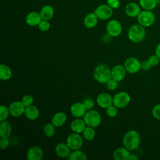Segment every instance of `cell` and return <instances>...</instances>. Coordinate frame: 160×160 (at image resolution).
Instances as JSON below:
<instances>
[{"label": "cell", "instance_id": "obj_32", "mask_svg": "<svg viewBox=\"0 0 160 160\" xmlns=\"http://www.w3.org/2000/svg\"><path fill=\"white\" fill-rule=\"evenodd\" d=\"M118 112V108L116 107L114 105L112 104L108 108L106 109V113L107 116L109 118H114L117 116Z\"/></svg>", "mask_w": 160, "mask_h": 160}, {"label": "cell", "instance_id": "obj_1", "mask_svg": "<svg viewBox=\"0 0 160 160\" xmlns=\"http://www.w3.org/2000/svg\"><path fill=\"white\" fill-rule=\"evenodd\" d=\"M141 142V136L136 130L128 131L123 136L122 145L129 151L136 149Z\"/></svg>", "mask_w": 160, "mask_h": 160}, {"label": "cell", "instance_id": "obj_43", "mask_svg": "<svg viewBox=\"0 0 160 160\" xmlns=\"http://www.w3.org/2000/svg\"><path fill=\"white\" fill-rule=\"evenodd\" d=\"M138 159H139V157L134 154H131L128 158V160H138Z\"/></svg>", "mask_w": 160, "mask_h": 160}, {"label": "cell", "instance_id": "obj_29", "mask_svg": "<svg viewBox=\"0 0 160 160\" xmlns=\"http://www.w3.org/2000/svg\"><path fill=\"white\" fill-rule=\"evenodd\" d=\"M82 136L86 141H92L94 139L96 136V131L94 128L86 126L84 131H82Z\"/></svg>", "mask_w": 160, "mask_h": 160}, {"label": "cell", "instance_id": "obj_19", "mask_svg": "<svg viewBox=\"0 0 160 160\" xmlns=\"http://www.w3.org/2000/svg\"><path fill=\"white\" fill-rule=\"evenodd\" d=\"M42 20L41 15L37 12H31L28 13L25 18L26 22L30 26H36Z\"/></svg>", "mask_w": 160, "mask_h": 160}, {"label": "cell", "instance_id": "obj_14", "mask_svg": "<svg viewBox=\"0 0 160 160\" xmlns=\"http://www.w3.org/2000/svg\"><path fill=\"white\" fill-rule=\"evenodd\" d=\"M87 109L83 102H76L73 103L70 107V112L75 118H80L84 117Z\"/></svg>", "mask_w": 160, "mask_h": 160}, {"label": "cell", "instance_id": "obj_8", "mask_svg": "<svg viewBox=\"0 0 160 160\" xmlns=\"http://www.w3.org/2000/svg\"><path fill=\"white\" fill-rule=\"evenodd\" d=\"M66 143L71 150L79 149L82 146L83 139L79 133L72 132L67 137Z\"/></svg>", "mask_w": 160, "mask_h": 160}, {"label": "cell", "instance_id": "obj_12", "mask_svg": "<svg viewBox=\"0 0 160 160\" xmlns=\"http://www.w3.org/2000/svg\"><path fill=\"white\" fill-rule=\"evenodd\" d=\"M96 102L100 108L106 109L112 104V98L108 92H101L96 97Z\"/></svg>", "mask_w": 160, "mask_h": 160}, {"label": "cell", "instance_id": "obj_22", "mask_svg": "<svg viewBox=\"0 0 160 160\" xmlns=\"http://www.w3.org/2000/svg\"><path fill=\"white\" fill-rule=\"evenodd\" d=\"M98 22V18L94 12L88 13L84 19V24L88 29H92L96 26Z\"/></svg>", "mask_w": 160, "mask_h": 160}, {"label": "cell", "instance_id": "obj_9", "mask_svg": "<svg viewBox=\"0 0 160 160\" xmlns=\"http://www.w3.org/2000/svg\"><path fill=\"white\" fill-rule=\"evenodd\" d=\"M106 31L111 37H117L119 36L122 31L121 22L116 19H112L108 22L106 24Z\"/></svg>", "mask_w": 160, "mask_h": 160}, {"label": "cell", "instance_id": "obj_17", "mask_svg": "<svg viewBox=\"0 0 160 160\" xmlns=\"http://www.w3.org/2000/svg\"><path fill=\"white\" fill-rule=\"evenodd\" d=\"M130 151L126 148L120 147L116 148L112 152V158L115 160H128Z\"/></svg>", "mask_w": 160, "mask_h": 160}, {"label": "cell", "instance_id": "obj_41", "mask_svg": "<svg viewBox=\"0 0 160 160\" xmlns=\"http://www.w3.org/2000/svg\"><path fill=\"white\" fill-rule=\"evenodd\" d=\"M151 68L148 60H144L141 62V69L144 71H148Z\"/></svg>", "mask_w": 160, "mask_h": 160}, {"label": "cell", "instance_id": "obj_44", "mask_svg": "<svg viewBox=\"0 0 160 160\" xmlns=\"http://www.w3.org/2000/svg\"><path fill=\"white\" fill-rule=\"evenodd\" d=\"M159 38H160V36H159Z\"/></svg>", "mask_w": 160, "mask_h": 160}, {"label": "cell", "instance_id": "obj_6", "mask_svg": "<svg viewBox=\"0 0 160 160\" xmlns=\"http://www.w3.org/2000/svg\"><path fill=\"white\" fill-rule=\"evenodd\" d=\"M137 19L139 24L146 28L152 26L155 22L156 18L152 11L144 9L140 12Z\"/></svg>", "mask_w": 160, "mask_h": 160}, {"label": "cell", "instance_id": "obj_40", "mask_svg": "<svg viewBox=\"0 0 160 160\" xmlns=\"http://www.w3.org/2000/svg\"><path fill=\"white\" fill-rule=\"evenodd\" d=\"M9 141L8 138H1L0 139V148L1 149H4L7 148L9 146Z\"/></svg>", "mask_w": 160, "mask_h": 160}, {"label": "cell", "instance_id": "obj_23", "mask_svg": "<svg viewBox=\"0 0 160 160\" xmlns=\"http://www.w3.org/2000/svg\"><path fill=\"white\" fill-rule=\"evenodd\" d=\"M24 114L28 119L34 121L39 118V111L36 106L31 105L29 106L26 107Z\"/></svg>", "mask_w": 160, "mask_h": 160}, {"label": "cell", "instance_id": "obj_16", "mask_svg": "<svg viewBox=\"0 0 160 160\" xmlns=\"http://www.w3.org/2000/svg\"><path fill=\"white\" fill-rule=\"evenodd\" d=\"M71 150L66 142H59L56 144L54 148L56 154L61 158H68L71 152Z\"/></svg>", "mask_w": 160, "mask_h": 160}, {"label": "cell", "instance_id": "obj_34", "mask_svg": "<svg viewBox=\"0 0 160 160\" xmlns=\"http://www.w3.org/2000/svg\"><path fill=\"white\" fill-rule=\"evenodd\" d=\"M21 102H22V104L24 105L25 107H28L31 105H32L34 102V98L31 95L26 94L22 98Z\"/></svg>", "mask_w": 160, "mask_h": 160}, {"label": "cell", "instance_id": "obj_11", "mask_svg": "<svg viewBox=\"0 0 160 160\" xmlns=\"http://www.w3.org/2000/svg\"><path fill=\"white\" fill-rule=\"evenodd\" d=\"M8 108L10 115L14 118H18L24 114L26 107L21 101H16L11 103Z\"/></svg>", "mask_w": 160, "mask_h": 160}, {"label": "cell", "instance_id": "obj_39", "mask_svg": "<svg viewBox=\"0 0 160 160\" xmlns=\"http://www.w3.org/2000/svg\"><path fill=\"white\" fill-rule=\"evenodd\" d=\"M106 2L107 4L112 9H118L120 6V2L119 0H107Z\"/></svg>", "mask_w": 160, "mask_h": 160}, {"label": "cell", "instance_id": "obj_24", "mask_svg": "<svg viewBox=\"0 0 160 160\" xmlns=\"http://www.w3.org/2000/svg\"><path fill=\"white\" fill-rule=\"evenodd\" d=\"M12 132L11 124L5 120L0 122V138H8Z\"/></svg>", "mask_w": 160, "mask_h": 160}, {"label": "cell", "instance_id": "obj_36", "mask_svg": "<svg viewBox=\"0 0 160 160\" xmlns=\"http://www.w3.org/2000/svg\"><path fill=\"white\" fill-rule=\"evenodd\" d=\"M148 60L151 66H156L159 64L160 59L156 54H152L149 57Z\"/></svg>", "mask_w": 160, "mask_h": 160}, {"label": "cell", "instance_id": "obj_27", "mask_svg": "<svg viewBox=\"0 0 160 160\" xmlns=\"http://www.w3.org/2000/svg\"><path fill=\"white\" fill-rule=\"evenodd\" d=\"M88 158L87 154L79 149L71 151L68 159L69 160H87Z\"/></svg>", "mask_w": 160, "mask_h": 160}, {"label": "cell", "instance_id": "obj_30", "mask_svg": "<svg viewBox=\"0 0 160 160\" xmlns=\"http://www.w3.org/2000/svg\"><path fill=\"white\" fill-rule=\"evenodd\" d=\"M43 131L46 137L51 138L54 135L56 132V127L52 122H48L44 126Z\"/></svg>", "mask_w": 160, "mask_h": 160}, {"label": "cell", "instance_id": "obj_37", "mask_svg": "<svg viewBox=\"0 0 160 160\" xmlns=\"http://www.w3.org/2000/svg\"><path fill=\"white\" fill-rule=\"evenodd\" d=\"M152 116L160 120V103L155 105L152 110Z\"/></svg>", "mask_w": 160, "mask_h": 160}, {"label": "cell", "instance_id": "obj_18", "mask_svg": "<svg viewBox=\"0 0 160 160\" xmlns=\"http://www.w3.org/2000/svg\"><path fill=\"white\" fill-rule=\"evenodd\" d=\"M141 11L139 5L134 2L128 3L125 7V12L130 18L138 17Z\"/></svg>", "mask_w": 160, "mask_h": 160}, {"label": "cell", "instance_id": "obj_15", "mask_svg": "<svg viewBox=\"0 0 160 160\" xmlns=\"http://www.w3.org/2000/svg\"><path fill=\"white\" fill-rule=\"evenodd\" d=\"M126 72L127 71L124 66L118 64L111 69V78L118 82L121 81L125 78Z\"/></svg>", "mask_w": 160, "mask_h": 160}, {"label": "cell", "instance_id": "obj_10", "mask_svg": "<svg viewBox=\"0 0 160 160\" xmlns=\"http://www.w3.org/2000/svg\"><path fill=\"white\" fill-rule=\"evenodd\" d=\"M94 13L98 19L101 20H106L109 19L113 13L112 9L108 4H101L95 9Z\"/></svg>", "mask_w": 160, "mask_h": 160}, {"label": "cell", "instance_id": "obj_20", "mask_svg": "<svg viewBox=\"0 0 160 160\" xmlns=\"http://www.w3.org/2000/svg\"><path fill=\"white\" fill-rule=\"evenodd\" d=\"M67 121V116L63 112H58L54 114L51 119V122L56 128L62 126Z\"/></svg>", "mask_w": 160, "mask_h": 160}, {"label": "cell", "instance_id": "obj_2", "mask_svg": "<svg viewBox=\"0 0 160 160\" xmlns=\"http://www.w3.org/2000/svg\"><path fill=\"white\" fill-rule=\"evenodd\" d=\"M92 76L97 82L106 84L111 78V69L106 64H99L94 68Z\"/></svg>", "mask_w": 160, "mask_h": 160}, {"label": "cell", "instance_id": "obj_21", "mask_svg": "<svg viewBox=\"0 0 160 160\" xmlns=\"http://www.w3.org/2000/svg\"><path fill=\"white\" fill-rule=\"evenodd\" d=\"M86 127V124L84 121V119H81L80 118H77L73 120L70 125V128L73 132L76 133H82L85 128Z\"/></svg>", "mask_w": 160, "mask_h": 160}, {"label": "cell", "instance_id": "obj_28", "mask_svg": "<svg viewBox=\"0 0 160 160\" xmlns=\"http://www.w3.org/2000/svg\"><path fill=\"white\" fill-rule=\"evenodd\" d=\"M140 6L144 10L152 11L157 6V0H139Z\"/></svg>", "mask_w": 160, "mask_h": 160}, {"label": "cell", "instance_id": "obj_42", "mask_svg": "<svg viewBox=\"0 0 160 160\" xmlns=\"http://www.w3.org/2000/svg\"><path fill=\"white\" fill-rule=\"evenodd\" d=\"M155 54L160 59V43L156 46L155 49Z\"/></svg>", "mask_w": 160, "mask_h": 160}, {"label": "cell", "instance_id": "obj_3", "mask_svg": "<svg viewBox=\"0 0 160 160\" xmlns=\"http://www.w3.org/2000/svg\"><path fill=\"white\" fill-rule=\"evenodd\" d=\"M145 36V28L140 24H133L128 29V37L132 42L139 43L144 40Z\"/></svg>", "mask_w": 160, "mask_h": 160}, {"label": "cell", "instance_id": "obj_25", "mask_svg": "<svg viewBox=\"0 0 160 160\" xmlns=\"http://www.w3.org/2000/svg\"><path fill=\"white\" fill-rule=\"evenodd\" d=\"M42 19L49 21L51 20L54 14V8L50 5H45L44 6L39 12Z\"/></svg>", "mask_w": 160, "mask_h": 160}, {"label": "cell", "instance_id": "obj_31", "mask_svg": "<svg viewBox=\"0 0 160 160\" xmlns=\"http://www.w3.org/2000/svg\"><path fill=\"white\" fill-rule=\"evenodd\" d=\"M9 114V108L3 104H1L0 106V122L6 120Z\"/></svg>", "mask_w": 160, "mask_h": 160}, {"label": "cell", "instance_id": "obj_13", "mask_svg": "<svg viewBox=\"0 0 160 160\" xmlns=\"http://www.w3.org/2000/svg\"><path fill=\"white\" fill-rule=\"evenodd\" d=\"M28 160H41L44 157V151L38 146H31L27 151Z\"/></svg>", "mask_w": 160, "mask_h": 160}, {"label": "cell", "instance_id": "obj_26", "mask_svg": "<svg viewBox=\"0 0 160 160\" xmlns=\"http://www.w3.org/2000/svg\"><path fill=\"white\" fill-rule=\"evenodd\" d=\"M12 75V72L9 66L2 64L0 65V79L2 81L9 80Z\"/></svg>", "mask_w": 160, "mask_h": 160}, {"label": "cell", "instance_id": "obj_38", "mask_svg": "<svg viewBox=\"0 0 160 160\" xmlns=\"http://www.w3.org/2000/svg\"><path fill=\"white\" fill-rule=\"evenodd\" d=\"M83 104L84 106L86 107L87 110H91L92 109L94 106V102L92 99H86L84 101Z\"/></svg>", "mask_w": 160, "mask_h": 160}, {"label": "cell", "instance_id": "obj_33", "mask_svg": "<svg viewBox=\"0 0 160 160\" xmlns=\"http://www.w3.org/2000/svg\"><path fill=\"white\" fill-rule=\"evenodd\" d=\"M38 27L40 31L42 32H46L49 30L51 28V24L49 21L42 19L38 25Z\"/></svg>", "mask_w": 160, "mask_h": 160}, {"label": "cell", "instance_id": "obj_5", "mask_svg": "<svg viewBox=\"0 0 160 160\" xmlns=\"http://www.w3.org/2000/svg\"><path fill=\"white\" fill-rule=\"evenodd\" d=\"M130 100V96L127 92L121 91L112 97V104L118 108L123 109L128 106Z\"/></svg>", "mask_w": 160, "mask_h": 160}, {"label": "cell", "instance_id": "obj_4", "mask_svg": "<svg viewBox=\"0 0 160 160\" xmlns=\"http://www.w3.org/2000/svg\"><path fill=\"white\" fill-rule=\"evenodd\" d=\"M83 118L86 126L96 128L101 124V116L96 110H88Z\"/></svg>", "mask_w": 160, "mask_h": 160}, {"label": "cell", "instance_id": "obj_35", "mask_svg": "<svg viewBox=\"0 0 160 160\" xmlns=\"http://www.w3.org/2000/svg\"><path fill=\"white\" fill-rule=\"evenodd\" d=\"M118 82L112 78H111L106 83V88L109 90V91H114L115 90L117 87H118Z\"/></svg>", "mask_w": 160, "mask_h": 160}, {"label": "cell", "instance_id": "obj_7", "mask_svg": "<svg viewBox=\"0 0 160 160\" xmlns=\"http://www.w3.org/2000/svg\"><path fill=\"white\" fill-rule=\"evenodd\" d=\"M124 66L128 72L134 74L141 69V62L135 57H129L125 60Z\"/></svg>", "mask_w": 160, "mask_h": 160}]
</instances>
